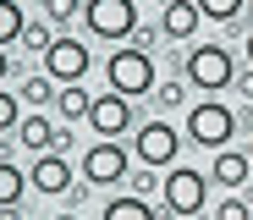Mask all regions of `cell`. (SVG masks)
Instances as JSON below:
<instances>
[{
  "label": "cell",
  "mask_w": 253,
  "mask_h": 220,
  "mask_svg": "<svg viewBox=\"0 0 253 220\" xmlns=\"http://www.w3.org/2000/svg\"><path fill=\"white\" fill-rule=\"evenodd\" d=\"M248 66H253V28H248Z\"/></svg>",
  "instance_id": "cell-28"
},
{
  "label": "cell",
  "mask_w": 253,
  "mask_h": 220,
  "mask_svg": "<svg viewBox=\"0 0 253 220\" xmlns=\"http://www.w3.org/2000/svg\"><path fill=\"white\" fill-rule=\"evenodd\" d=\"M248 160H253V138H248Z\"/></svg>",
  "instance_id": "cell-29"
},
{
  "label": "cell",
  "mask_w": 253,
  "mask_h": 220,
  "mask_svg": "<svg viewBox=\"0 0 253 220\" xmlns=\"http://www.w3.org/2000/svg\"><path fill=\"white\" fill-rule=\"evenodd\" d=\"M193 6H198L204 17H215V22H231V17L242 11V0H193Z\"/></svg>",
  "instance_id": "cell-21"
},
{
  "label": "cell",
  "mask_w": 253,
  "mask_h": 220,
  "mask_svg": "<svg viewBox=\"0 0 253 220\" xmlns=\"http://www.w3.org/2000/svg\"><path fill=\"white\" fill-rule=\"evenodd\" d=\"M160 6H171V0H160Z\"/></svg>",
  "instance_id": "cell-31"
},
{
  "label": "cell",
  "mask_w": 253,
  "mask_h": 220,
  "mask_svg": "<svg viewBox=\"0 0 253 220\" xmlns=\"http://www.w3.org/2000/svg\"><path fill=\"white\" fill-rule=\"evenodd\" d=\"M99 220H154V209H149V198H138V193H121V198L105 204Z\"/></svg>",
  "instance_id": "cell-15"
},
{
  "label": "cell",
  "mask_w": 253,
  "mask_h": 220,
  "mask_svg": "<svg viewBox=\"0 0 253 220\" xmlns=\"http://www.w3.org/2000/svg\"><path fill=\"white\" fill-rule=\"evenodd\" d=\"M138 160L149 165V171H160V165H176V149H182V138H176V127L171 121H143V132H138Z\"/></svg>",
  "instance_id": "cell-8"
},
{
  "label": "cell",
  "mask_w": 253,
  "mask_h": 220,
  "mask_svg": "<svg viewBox=\"0 0 253 220\" xmlns=\"http://www.w3.org/2000/svg\"><path fill=\"white\" fill-rule=\"evenodd\" d=\"M88 127L99 132V138H121V132L132 127V99L116 94V88H110V94H99V99L88 105Z\"/></svg>",
  "instance_id": "cell-9"
},
{
  "label": "cell",
  "mask_w": 253,
  "mask_h": 220,
  "mask_svg": "<svg viewBox=\"0 0 253 220\" xmlns=\"http://www.w3.org/2000/svg\"><path fill=\"white\" fill-rule=\"evenodd\" d=\"M204 22V11L193 6V0H171V6H160V33L165 39H193Z\"/></svg>",
  "instance_id": "cell-12"
},
{
  "label": "cell",
  "mask_w": 253,
  "mask_h": 220,
  "mask_svg": "<svg viewBox=\"0 0 253 220\" xmlns=\"http://www.w3.org/2000/svg\"><path fill=\"white\" fill-rule=\"evenodd\" d=\"M154 187H165V176H160V171H143V176H132V193H138V198H154Z\"/></svg>",
  "instance_id": "cell-24"
},
{
  "label": "cell",
  "mask_w": 253,
  "mask_h": 220,
  "mask_svg": "<svg viewBox=\"0 0 253 220\" xmlns=\"http://www.w3.org/2000/svg\"><path fill=\"white\" fill-rule=\"evenodd\" d=\"M17 44H22V50H33V55H44L50 44H55V33H50V22H28Z\"/></svg>",
  "instance_id": "cell-19"
},
{
  "label": "cell",
  "mask_w": 253,
  "mask_h": 220,
  "mask_svg": "<svg viewBox=\"0 0 253 220\" xmlns=\"http://www.w3.org/2000/svg\"><path fill=\"white\" fill-rule=\"evenodd\" d=\"M6 72H11V55H6V44H0V83H6Z\"/></svg>",
  "instance_id": "cell-27"
},
{
  "label": "cell",
  "mask_w": 253,
  "mask_h": 220,
  "mask_svg": "<svg viewBox=\"0 0 253 220\" xmlns=\"http://www.w3.org/2000/svg\"><path fill=\"white\" fill-rule=\"evenodd\" d=\"M88 105H94V99L83 94L77 83H61V88H55V116H61L66 127H72V121H88Z\"/></svg>",
  "instance_id": "cell-14"
},
{
  "label": "cell",
  "mask_w": 253,
  "mask_h": 220,
  "mask_svg": "<svg viewBox=\"0 0 253 220\" xmlns=\"http://www.w3.org/2000/svg\"><path fill=\"white\" fill-rule=\"evenodd\" d=\"M55 220H77V215H55Z\"/></svg>",
  "instance_id": "cell-30"
},
{
  "label": "cell",
  "mask_w": 253,
  "mask_h": 220,
  "mask_svg": "<svg viewBox=\"0 0 253 220\" xmlns=\"http://www.w3.org/2000/svg\"><path fill=\"white\" fill-rule=\"evenodd\" d=\"M83 22L94 39H132L138 28V0H83Z\"/></svg>",
  "instance_id": "cell-3"
},
{
  "label": "cell",
  "mask_w": 253,
  "mask_h": 220,
  "mask_svg": "<svg viewBox=\"0 0 253 220\" xmlns=\"http://www.w3.org/2000/svg\"><path fill=\"white\" fill-rule=\"evenodd\" d=\"M83 182H94V187L126 182V149H121L116 138H99L88 154H83Z\"/></svg>",
  "instance_id": "cell-7"
},
{
  "label": "cell",
  "mask_w": 253,
  "mask_h": 220,
  "mask_svg": "<svg viewBox=\"0 0 253 220\" xmlns=\"http://www.w3.org/2000/svg\"><path fill=\"white\" fill-rule=\"evenodd\" d=\"M55 88H61V83H55L50 72H33V77H22V88H17V94H22L28 105H50V99H55Z\"/></svg>",
  "instance_id": "cell-17"
},
{
  "label": "cell",
  "mask_w": 253,
  "mask_h": 220,
  "mask_svg": "<svg viewBox=\"0 0 253 220\" xmlns=\"http://www.w3.org/2000/svg\"><path fill=\"white\" fill-rule=\"evenodd\" d=\"M231 132H237V116H231V105H220V99H204V105L187 110V138H193L198 149H226Z\"/></svg>",
  "instance_id": "cell-4"
},
{
  "label": "cell",
  "mask_w": 253,
  "mask_h": 220,
  "mask_svg": "<svg viewBox=\"0 0 253 220\" xmlns=\"http://www.w3.org/2000/svg\"><path fill=\"white\" fill-rule=\"evenodd\" d=\"M17 121H22V94L0 88V132H17Z\"/></svg>",
  "instance_id": "cell-20"
},
{
  "label": "cell",
  "mask_w": 253,
  "mask_h": 220,
  "mask_svg": "<svg viewBox=\"0 0 253 220\" xmlns=\"http://www.w3.org/2000/svg\"><path fill=\"white\" fill-rule=\"evenodd\" d=\"M88 66H94L88 44H77L72 33H61L50 50H44V72H50L55 83H83V77H88Z\"/></svg>",
  "instance_id": "cell-6"
},
{
  "label": "cell",
  "mask_w": 253,
  "mask_h": 220,
  "mask_svg": "<svg viewBox=\"0 0 253 220\" xmlns=\"http://www.w3.org/2000/svg\"><path fill=\"white\" fill-rule=\"evenodd\" d=\"M44 11H50V22H55V28H66V22L83 11V0H44Z\"/></svg>",
  "instance_id": "cell-22"
},
{
  "label": "cell",
  "mask_w": 253,
  "mask_h": 220,
  "mask_svg": "<svg viewBox=\"0 0 253 220\" xmlns=\"http://www.w3.org/2000/svg\"><path fill=\"white\" fill-rule=\"evenodd\" d=\"M132 44H138V50H149V55H154V44H160V33H154V28H143V22H138V28H132Z\"/></svg>",
  "instance_id": "cell-26"
},
{
  "label": "cell",
  "mask_w": 253,
  "mask_h": 220,
  "mask_svg": "<svg viewBox=\"0 0 253 220\" xmlns=\"http://www.w3.org/2000/svg\"><path fill=\"white\" fill-rule=\"evenodd\" d=\"M248 171H253V160L248 154H237V149H215V165H209V182H220V187H248Z\"/></svg>",
  "instance_id": "cell-13"
},
{
  "label": "cell",
  "mask_w": 253,
  "mask_h": 220,
  "mask_svg": "<svg viewBox=\"0 0 253 220\" xmlns=\"http://www.w3.org/2000/svg\"><path fill=\"white\" fill-rule=\"evenodd\" d=\"M187 83L204 88V94H220V88L237 83V55L226 44H193L187 50Z\"/></svg>",
  "instance_id": "cell-2"
},
{
  "label": "cell",
  "mask_w": 253,
  "mask_h": 220,
  "mask_svg": "<svg viewBox=\"0 0 253 220\" xmlns=\"http://www.w3.org/2000/svg\"><path fill=\"white\" fill-rule=\"evenodd\" d=\"M105 83L116 88V94L138 99V94H154V55L138 50V44H126V50H116L105 61Z\"/></svg>",
  "instance_id": "cell-1"
},
{
  "label": "cell",
  "mask_w": 253,
  "mask_h": 220,
  "mask_svg": "<svg viewBox=\"0 0 253 220\" xmlns=\"http://www.w3.org/2000/svg\"><path fill=\"white\" fill-rule=\"evenodd\" d=\"M215 220H253V215H248V204H242V198L231 193V198H220V209H215Z\"/></svg>",
  "instance_id": "cell-23"
},
{
  "label": "cell",
  "mask_w": 253,
  "mask_h": 220,
  "mask_svg": "<svg viewBox=\"0 0 253 220\" xmlns=\"http://www.w3.org/2000/svg\"><path fill=\"white\" fill-rule=\"evenodd\" d=\"M193 220H198V215H193Z\"/></svg>",
  "instance_id": "cell-32"
},
{
  "label": "cell",
  "mask_w": 253,
  "mask_h": 220,
  "mask_svg": "<svg viewBox=\"0 0 253 220\" xmlns=\"http://www.w3.org/2000/svg\"><path fill=\"white\" fill-rule=\"evenodd\" d=\"M22 28H28L22 6H17V0H0V44H17V39H22Z\"/></svg>",
  "instance_id": "cell-18"
},
{
  "label": "cell",
  "mask_w": 253,
  "mask_h": 220,
  "mask_svg": "<svg viewBox=\"0 0 253 220\" xmlns=\"http://www.w3.org/2000/svg\"><path fill=\"white\" fill-rule=\"evenodd\" d=\"M154 94H160V105H182L187 99V83H160Z\"/></svg>",
  "instance_id": "cell-25"
},
{
  "label": "cell",
  "mask_w": 253,
  "mask_h": 220,
  "mask_svg": "<svg viewBox=\"0 0 253 220\" xmlns=\"http://www.w3.org/2000/svg\"><path fill=\"white\" fill-rule=\"evenodd\" d=\"M22 193H28V176H22L11 160H0V209H17Z\"/></svg>",
  "instance_id": "cell-16"
},
{
  "label": "cell",
  "mask_w": 253,
  "mask_h": 220,
  "mask_svg": "<svg viewBox=\"0 0 253 220\" xmlns=\"http://www.w3.org/2000/svg\"><path fill=\"white\" fill-rule=\"evenodd\" d=\"M11 138H17L22 149H33V154H50V149L66 138V132H55V121H50L44 110H22V121H17Z\"/></svg>",
  "instance_id": "cell-11"
},
{
  "label": "cell",
  "mask_w": 253,
  "mask_h": 220,
  "mask_svg": "<svg viewBox=\"0 0 253 220\" xmlns=\"http://www.w3.org/2000/svg\"><path fill=\"white\" fill-rule=\"evenodd\" d=\"M204 193H209V176H204V171H193V165H171V176H165V187H160L165 209L182 215V220L204 215Z\"/></svg>",
  "instance_id": "cell-5"
},
{
  "label": "cell",
  "mask_w": 253,
  "mask_h": 220,
  "mask_svg": "<svg viewBox=\"0 0 253 220\" xmlns=\"http://www.w3.org/2000/svg\"><path fill=\"white\" fill-rule=\"evenodd\" d=\"M28 182H33L39 193H50V198L72 193V160H66L61 149H50V154H39V160H33V171H28Z\"/></svg>",
  "instance_id": "cell-10"
}]
</instances>
